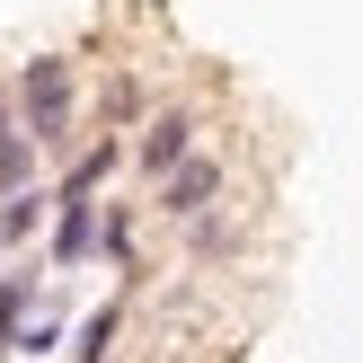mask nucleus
Masks as SVG:
<instances>
[{
    "label": "nucleus",
    "instance_id": "4",
    "mask_svg": "<svg viewBox=\"0 0 363 363\" xmlns=\"http://www.w3.org/2000/svg\"><path fill=\"white\" fill-rule=\"evenodd\" d=\"M53 204H62V222H53V266H80L89 248H98V195H53Z\"/></svg>",
    "mask_w": 363,
    "mask_h": 363
},
{
    "label": "nucleus",
    "instance_id": "8",
    "mask_svg": "<svg viewBox=\"0 0 363 363\" xmlns=\"http://www.w3.org/2000/svg\"><path fill=\"white\" fill-rule=\"evenodd\" d=\"M35 213H45V195H35V186H18L9 204H0V240H27V230H35Z\"/></svg>",
    "mask_w": 363,
    "mask_h": 363
},
{
    "label": "nucleus",
    "instance_id": "5",
    "mask_svg": "<svg viewBox=\"0 0 363 363\" xmlns=\"http://www.w3.org/2000/svg\"><path fill=\"white\" fill-rule=\"evenodd\" d=\"M116 169H124V142H89V151L71 160L62 195H80V204H89V195H98V186H106V177H116Z\"/></svg>",
    "mask_w": 363,
    "mask_h": 363
},
{
    "label": "nucleus",
    "instance_id": "7",
    "mask_svg": "<svg viewBox=\"0 0 363 363\" xmlns=\"http://www.w3.org/2000/svg\"><path fill=\"white\" fill-rule=\"evenodd\" d=\"M27 328V275H0V346H18Z\"/></svg>",
    "mask_w": 363,
    "mask_h": 363
},
{
    "label": "nucleus",
    "instance_id": "10",
    "mask_svg": "<svg viewBox=\"0 0 363 363\" xmlns=\"http://www.w3.org/2000/svg\"><path fill=\"white\" fill-rule=\"evenodd\" d=\"M230 248H240L230 222H195V257H230Z\"/></svg>",
    "mask_w": 363,
    "mask_h": 363
},
{
    "label": "nucleus",
    "instance_id": "3",
    "mask_svg": "<svg viewBox=\"0 0 363 363\" xmlns=\"http://www.w3.org/2000/svg\"><path fill=\"white\" fill-rule=\"evenodd\" d=\"M133 160H142L151 177H169L177 160H195V116H186V106H169V116H151V133L133 142Z\"/></svg>",
    "mask_w": 363,
    "mask_h": 363
},
{
    "label": "nucleus",
    "instance_id": "9",
    "mask_svg": "<svg viewBox=\"0 0 363 363\" xmlns=\"http://www.w3.org/2000/svg\"><path fill=\"white\" fill-rule=\"evenodd\" d=\"M116 319H124V311L106 301V311L89 319V328H80V346H71V354H80V363H106V346H116Z\"/></svg>",
    "mask_w": 363,
    "mask_h": 363
},
{
    "label": "nucleus",
    "instance_id": "6",
    "mask_svg": "<svg viewBox=\"0 0 363 363\" xmlns=\"http://www.w3.org/2000/svg\"><path fill=\"white\" fill-rule=\"evenodd\" d=\"M35 151H45V142H35V133L0 142V195H18V186H27V177H35Z\"/></svg>",
    "mask_w": 363,
    "mask_h": 363
},
{
    "label": "nucleus",
    "instance_id": "1",
    "mask_svg": "<svg viewBox=\"0 0 363 363\" xmlns=\"http://www.w3.org/2000/svg\"><path fill=\"white\" fill-rule=\"evenodd\" d=\"M71 98H80V89H71V53H35L27 71H18V124H27L35 142H71Z\"/></svg>",
    "mask_w": 363,
    "mask_h": 363
},
{
    "label": "nucleus",
    "instance_id": "2",
    "mask_svg": "<svg viewBox=\"0 0 363 363\" xmlns=\"http://www.w3.org/2000/svg\"><path fill=\"white\" fill-rule=\"evenodd\" d=\"M213 195H222V160H177L169 177H160V213H169V222H204L213 213Z\"/></svg>",
    "mask_w": 363,
    "mask_h": 363
},
{
    "label": "nucleus",
    "instance_id": "11",
    "mask_svg": "<svg viewBox=\"0 0 363 363\" xmlns=\"http://www.w3.org/2000/svg\"><path fill=\"white\" fill-rule=\"evenodd\" d=\"M18 133H27V124L9 116V89H0V142H18Z\"/></svg>",
    "mask_w": 363,
    "mask_h": 363
}]
</instances>
